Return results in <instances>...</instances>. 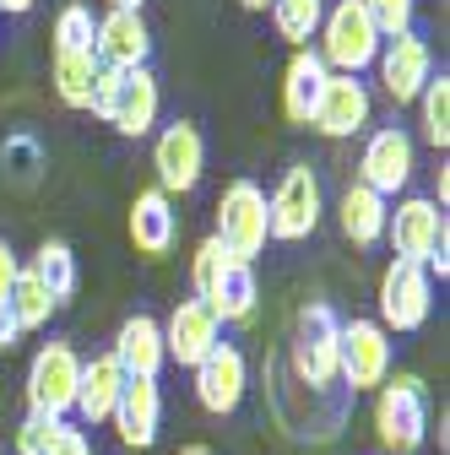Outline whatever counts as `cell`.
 <instances>
[{
  "label": "cell",
  "instance_id": "obj_1",
  "mask_svg": "<svg viewBox=\"0 0 450 455\" xmlns=\"http://www.w3.org/2000/svg\"><path fill=\"white\" fill-rule=\"evenodd\" d=\"M374 439L385 455H413L429 439V385L413 369L385 374L374 390Z\"/></svg>",
  "mask_w": 450,
  "mask_h": 455
},
{
  "label": "cell",
  "instance_id": "obj_2",
  "mask_svg": "<svg viewBox=\"0 0 450 455\" xmlns=\"http://www.w3.org/2000/svg\"><path fill=\"white\" fill-rule=\"evenodd\" d=\"M336 353H342V320H336L331 304H304L293 320V341H288V363L293 379L309 395L336 390Z\"/></svg>",
  "mask_w": 450,
  "mask_h": 455
},
{
  "label": "cell",
  "instance_id": "obj_3",
  "mask_svg": "<svg viewBox=\"0 0 450 455\" xmlns=\"http://www.w3.org/2000/svg\"><path fill=\"white\" fill-rule=\"evenodd\" d=\"M157 108H163V92H157V76L147 66L141 71H98L92 114H98L103 125H115L120 136L141 141L157 125Z\"/></svg>",
  "mask_w": 450,
  "mask_h": 455
},
{
  "label": "cell",
  "instance_id": "obj_4",
  "mask_svg": "<svg viewBox=\"0 0 450 455\" xmlns=\"http://www.w3.org/2000/svg\"><path fill=\"white\" fill-rule=\"evenodd\" d=\"M320 60H325V71H342V76H364L369 66H374V54H380V28L369 22V12H364V0H336V6L320 17Z\"/></svg>",
  "mask_w": 450,
  "mask_h": 455
},
{
  "label": "cell",
  "instance_id": "obj_5",
  "mask_svg": "<svg viewBox=\"0 0 450 455\" xmlns=\"http://www.w3.org/2000/svg\"><path fill=\"white\" fill-rule=\"evenodd\" d=\"M76 379H82V358L71 341H44L28 363V412L66 423L76 412Z\"/></svg>",
  "mask_w": 450,
  "mask_h": 455
},
{
  "label": "cell",
  "instance_id": "obj_6",
  "mask_svg": "<svg viewBox=\"0 0 450 455\" xmlns=\"http://www.w3.org/2000/svg\"><path fill=\"white\" fill-rule=\"evenodd\" d=\"M222 250H229L234 260H255L271 239V228H266V190L255 180H234L229 190H222L217 201V234H212Z\"/></svg>",
  "mask_w": 450,
  "mask_h": 455
},
{
  "label": "cell",
  "instance_id": "obj_7",
  "mask_svg": "<svg viewBox=\"0 0 450 455\" xmlns=\"http://www.w3.org/2000/svg\"><path fill=\"white\" fill-rule=\"evenodd\" d=\"M390 374V331L380 320H342V353H336V385L380 390Z\"/></svg>",
  "mask_w": 450,
  "mask_h": 455
},
{
  "label": "cell",
  "instance_id": "obj_8",
  "mask_svg": "<svg viewBox=\"0 0 450 455\" xmlns=\"http://www.w3.org/2000/svg\"><path fill=\"white\" fill-rule=\"evenodd\" d=\"M385 239H390V250H397V260L429 266V255L450 244L445 206H434L429 196H402L397 206L385 212Z\"/></svg>",
  "mask_w": 450,
  "mask_h": 455
},
{
  "label": "cell",
  "instance_id": "obj_9",
  "mask_svg": "<svg viewBox=\"0 0 450 455\" xmlns=\"http://www.w3.org/2000/svg\"><path fill=\"white\" fill-rule=\"evenodd\" d=\"M315 222H320V180L304 163H293L288 174L277 180V190L266 196V228H271V239L299 244V239L315 234Z\"/></svg>",
  "mask_w": 450,
  "mask_h": 455
},
{
  "label": "cell",
  "instance_id": "obj_10",
  "mask_svg": "<svg viewBox=\"0 0 450 455\" xmlns=\"http://www.w3.org/2000/svg\"><path fill=\"white\" fill-rule=\"evenodd\" d=\"M434 309V276L418 260H390L380 276V325L385 331H423Z\"/></svg>",
  "mask_w": 450,
  "mask_h": 455
},
{
  "label": "cell",
  "instance_id": "obj_11",
  "mask_svg": "<svg viewBox=\"0 0 450 455\" xmlns=\"http://www.w3.org/2000/svg\"><path fill=\"white\" fill-rule=\"evenodd\" d=\"M413 168H418V141H413L402 125H380V131L364 141V152H358V185L390 201L397 190H407Z\"/></svg>",
  "mask_w": 450,
  "mask_h": 455
},
{
  "label": "cell",
  "instance_id": "obj_12",
  "mask_svg": "<svg viewBox=\"0 0 450 455\" xmlns=\"http://www.w3.org/2000/svg\"><path fill=\"white\" fill-rule=\"evenodd\" d=\"M152 168H157V190L174 201L185 190L201 185V168H206V141L190 120H174V125H163L157 141H152Z\"/></svg>",
  "mask_w": 450,
  "mask_h": 455
},
{
  "label": "cell",
  "instance_id": "obj_13",
  "mask_svg": "<svg viewBox=\"0 0 450 455\" xmlns=\"http://www.w3.org/2000/svg\"><path fill=\"white\" fill-rule=\"evenodd\" d=\"M374 71H380V87H385L390 103H418V92H423L429 76H434V49H429V38H418V33H397V38L380 44Z\"/></svg>",
  "mask_w": 450,
  "mask_h": 455
},
{
  "label": "cell",
  "instance_id": "obj_14",
  "mask_svg": "<svg viewBox=\"0 0 450 455\" xmlns=\"http://www.w3.org/2000/svg\"><path fill=\"white\" fill-rule=\"evenodd\" d=\"M245 390H250V363H245V353L229 347V341H217V347L196 363V402H201L212 418H229V412H239Z\"/></svg>",
  "mask_w": 450,
  "mask_h": 455
},
{
  "label": "cell",
  "instance_id": "obj_15",
  "mask_svg": "<svg viewBox=\"0 0 450 455\" xmlns=\"http://www.w3.org/2000/svg\"><path fill=\"white\" fill-rule=\"evenodd\" d=\"M369 114H374L369 87H364L358 76L331 71L325 87H320V103H315V114H309V125H315L320 136H331V141H348V136H358V131L369 125Z\"/></svg>",
  "mask_w": 450,
  "mask_h": 455
},
{
  "label": "cell",
  "instance_id": "obj_16",
  "mask_svg": "<svg viewBox=\"0 0 450 455\" xmlns=\"http://www.w3.org/2000/svg\"><path fill=\"white\" fill-rule=\"evenodd\" d=\"M92 60L103 71H141L152 60V33H147L141 12H108V17H98Z\"/></svg>",
  "mask_w": 450,
  "mask_h": 455
},
{
  "label": "cell",
  "instance_id": "obj_17",
  "mask_svg": "<svg viewBox=\"0 0 450 455\" xmlns=\"http://www.w3.org/2000/svg\"><path fill=\"white\" fill-rule=\"evenodd\" d=\"M217 341H222V325H217V315L201 299H185L174 315L163 320V353H168V363H180V369H196Z\"/></svg>",
  "mask_w": 450,
  "mask_h": 455
},
{
  "label": "cell",
  "instance_id": "obj_18",
  "mask_svg": "<svg viewBox=\"0 0 450 455\" xmlns=\"http://www.w3.org/2000/svg\"><path fill=\"white\" fill-rule=\"evenodd\" d=\"M108 423L120 428V439L131 450H152L157 444V423H163V390H157V379H131L125 374L120 407H115V418H108Z\"/></svg>",
  "mask_w": 450,
  "mask_h": 455
},
{
  "label": "cell",
  "instance_id": "obj_19",
  "mask_svg": "<svg viewBox=\"0 0 450 455\" xmlns=\"http://www.w3.org/2000/svg\"><path fill=\"white\" fill-rule=\"evenodd\" d=\"M115 363L131 374V379H157L163 374V363H168V353H163V320H152V315H131L120 331H115Z\"/></svg>",
  "mask_w": 450,
  "mask_h": 455
},
{
  "label": "cell",
  "instance_id": "obj_20",
  "mask_svg": "<svg viewBox=\"0 0 450 455\" xmlns=\"http://www.w3.org/2000/svg\"><path fill=\"white\" fill-rule=\"evenodd\" d=\"M120 390H125V369L115 363V353H98L82 363V379H76V418L87 428L108 423L120 407Z\"/></svg>",
  "mask_w": 450,
  "mask_h": 455
},
{
  "label": "cell",
  "instance_id": "obj_21",
  "mask_svg": "<svg viewBox=\"0 0 450 455\" xmlns=\"http://www.w3.org/2000/svg\"><path fill=\"white\" fill-rule=\"evenodd\" d=\"M255 266H245V260H234L229 255V266L217 271V282L201 293V304L217 315V325H245V320H255Z\"/></svg>",
  "mask_w": 450,
  "mask_h": 455
},
{
  "label": "cell",
  "instance_id": "obj_22",
  "mask_svg": "<svg viewBox=\"0 0 450 455\" xmlns=\"http://www.w3.org/2000/svg\"><path fill=\"white\" fill-rule=\"evenodd\" d=\"M174 234H180L174 201H168L157 185H152V190H141V196L131 201V239H136V250L157 260V255L174 250Z\"/></svg>",
  "mask_w": 450,
  "mask_h": 455
},
{
  "label": "cell",
  "instance_id": "obj_23",
  "mask_svg": "<svg viewBox=\"0 0 450 455\" xmlns=\"http://www.w3.org/2000/svg\"><path fill=\"white\" fill-rule=\"evenodd\" d=\"M325 60L315 49H293V60L283 71V114H288V125H309V114L320 103V87H325Z\"/></svg>",
  "mask_w": 450,
  "mask_h": 455
},
{
  "label": "cell",
  "instance_id": "obj_24",
  "mask_svg": "<svg viewBox=\"0 0 450 455\" xmlns=\"http://www.w3.org/2000/svg\"><path fill=\"white\" fill-rule=\"evenodd\" d=\"M385 212H390V201L374 196V190H364L358 180L342 190V201H336V222H342V234H348L358 250H369V244L385 239Z\"/></svg>",
  "mask_w": 450,
  "mask_h": 455
},
{
  "label": "cell",
  "instance_id": "obj_25",
  "mask_svg": "<svg viewBox=\"0 0 450 455\" xmlns=\"http://www.w3.org/2000/svg\"><path fill=\"white\" fill-rule=\"evenodd\" d=\"M98 60L92 49H76V54H54V98L66 108H92V87H98Z\"/></svg>",
  "mask_w": 450,
  "mask_h": 455
},
{
  "label": "cell",
  "instance_id": "obj_26",
  "mask_svg": "<svg viewBox=\"0 0 450 455\" xmlns=\"http://www.w3.org/2000/svg\"><path fill=\"white\" fill-rule=\"evenodd\" d=\"M28 271H33V276L44 282V288H49L54 309L71 304V293H76V255H71V244H66V239H44Z\"/></svg>",
  "mask_w": 450,
  "mask_h": 455
},
{
  "label": "cell",
  "instance_id": "obj_27",
  "mask_svg": "<svg viewBox=\"0 0 450 455\" xmlns=\"http://www.w3.org/2000/svg\"><path fill=\"white\" fill-rule=\"evenodd\" d=\"M320 17H325V0H271V28L293 49H309V38L320 33Z\"/></svg>",
  "mask_w": 450,
  "mask_h": 455
},
{
  "label": "cell",
  "instance_id": "obj_28",
  "mask_svg": "<svg viewBox=\"0 0 450 455\" xmlns=\"http://www.w3.org/2000/svg\"><path fill=\"white\" fill-rule=\"evenodd\" d=\"M6 309H12L17 331H44V325H49V315H54V299H49L44 282L22 266V271H17V288H12V299H6Z\"/></svg>",
  "mask_w": 450,
  "mask_h": 455
},
{
  "label": "cell",
  "instance_id": "obj_29",
  "mask_svg": "<svg viewBox=\"0 0 450 455\" xmlns=\"http://www.w3.org/2000/svg\"><path fill=\"white\" fill-rule=\"evenodd\" d=\"M418 125H423V141L429 147H450V76H429V87L418 92Z\"/></svg>",
  "mask_w": 450,
  "mask_h": 455
},
{
  "label": "cell",
  "instance_id": "obj_30",
  "mask_svg": "<svg viewBox=\"0 0 450 455\" xmlns=\"http://www.w3.org/2000/svg\"><path fill=\"white\" fill-rule=\"evenodd\" d=\"M92 6H82V0H71V6H60V17H54V54H76V49H92Z\"/></svg>",
  "mask_w": 450,
  "mask_h": 455
},
{
  "label": "cell",
  "instance_id": "obj_31",
  "mask_svg": "<svg viewBox=\"0 0 450 455\" xmlns=\"http://www.w3.org/2000/svg\"><path fill=\"white\" fill-rule=\"evenodd\" d=\"M369 22L380 28V38H397V33H413V17H418V0H364Z\"/></svg>",
  "mask_w": 450,
  "mask_h": 455
},
{
  "label": "cell",
  "instance_id": "obj_32",
  "mask_svg": "<svg viewBox=\"0 0 450 455\" xmlns=\"http://www.w3.org/2000/svg\"><path fill=\"white\" fill-rule=\"evenodd\" d=\"M222 266H229V250H222L217 239H201V244H196V255H190V288H196V299L217 282V271H222Z\"/></svg>",
  "mask_w": 450,
  "mask_h": 455
},
{
  "label": "cell",
  "instance_id": "obj_33",
  "mask_svg": "<svg viewBox=\"0 0 450 455\" xmlns=\"http://www.w3.org/2000/svg\"><path fill=\"white\" fill-rule=\"evenodd\" d=\"M6 168H12V180L28 190V185L38 180V141H33V136H12V141H6Z\"/></svg>",
  "mask_w": 450,
  "mask_h": 455
},
{
  "label": "cell",
  "instance_id": "obj_34",
  "mask_svg": "<svg viewBox=\"0 0 450 455\" xmlns=\"http://www.w3.org/2000/svg\"><path fill=\"white\" fill-rule=\"evenodd\" d=\"M54 428H60V423H54V418H22V428H17V455H44L49 450V439H54Z\"/></svg>",
  "mask_w": 450,
  "mask_h": 455
},
{
  "label": "cell",
  "instance_id": "obj_35",
  "mask_svg": "<svg viewBox=\"0 0 450 455\" xmlns=\"http://www.w3.org/2000/svg\"><path fill=\"white\" fill-rule=\"evenodd\" d=\"M44 455H92V439H87V428H71V423H60Z\"/></svg>",
  "mask_w": 450,
  "mask_h": 455
},
{
  "label": "cell",
  "instance_id": "obj_36",
  "mask_svg": "<svg viewBox=\"0 0 450 455\" xmlns=\"http://www.w3.org/2000/svg\"><path fill=\"white\" fill-rule=\"evenodd\" d=\"M17 271H22V260H17V250L0 239V304L12 299V288H17Z\"/></svg>",
  "mask_w": 450,
  "mask_h": 455
},
{
  "label": "cell",
  "instance_id": "obj_37",
  "mask_svg": "<svg viewBox=\"0 0 450 455\" xmlns=\"http://www.w3.org/2000/svg\"><path fill=\"white\" fill-rule=\"evenodd\" d=\"M17 336H22V331H17V320H12V309H6V304H0V353H12V347H17Z\"/></svg>",
  "mask_w": 450,
  "mask_h": 455
},
{
  "label": "cell",
  "instance_id": "obj_38",
  "mask_svg": "<svg viewBox=\"0 0 450 455\" xmlns=\"http://www.w3.org/2000/svg\"><path fill=\"white\" fill-rule=\"evenodd\" d=\"M38 0H0V12H12V17H22V12H33Z\"/></svg>",
  "mask_w": 450,
  "mask_h": 455
},
{
  "label": "cell",
  "instance_id": "obj_39",
  "mask_svg": "<svg viewBox=\"0 0 450 455\" xmlns=\"http://www.w3.org/2000/svg\"><path fill=\"white\" fill-rule=\"evenodd\" d=\"M147 0H108V12H141Z\"/></svg>",
  "mask_w": 450,
  "mask_h": 455
},
{
  "label": "cell",
  "instance_id": "obj_40",
  "mask_svg": "<svg viewBox=\"0 0 450 455\" xmlns=\"http://www.w3.org/2000/svg\"><path fill=\"white\" fill-rule=\"evenodd\" d=\"M239 6H245V12H266V6H271V0H239Z\"/></svg>",
  "mask_w": 450,
  "mask_h": 455
},
{
  "label": "cell",
  "instance_id": "obj_41",
  "mask_svg": "<svg viewBox=\"0 0 450 455\" xmlns=\"http://www.w3.org/2000/svg\"><path fill=\"white\" fill-rule=\"evenodd\" d=\"M180 455H212V450H206V444H185Z\"/></svg>",
  "mask_w": 450,
  "mask_h": 455
}]
</instances>
